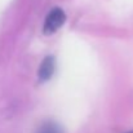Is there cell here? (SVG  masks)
<instances>
[{
  "mask_svg": "<svg viewBox=\"0 0 133 133\" xmlns=\"http://www.w3.org/2000/svg\"><path fill=\"white\" fill-rule=\"evenodd\" d=\"M66 21V14L61 8H53L48 14L43 25V32L45 35H52L54 34L57 30H59V27L63 25V22Z\"/></svg>",
  "mask_w": 133,
  "mask_h": 133,
  "instance_id": "obj_1",
  "label": "cell"
},
{
  "mask_svg": "<svg viewBox=\"0 0 133 133\" xmlns=\"http://www.w3.org/2000/svg\"><path fill=\"white\" fill-rule=\"evenodd\" d=\"M36 133H62V129L59 128L58 124L49 122V123H44V124L38 129Z\"/></svg>",
  "mask_w": 133,
  "mask_h": 133,
  "instance_id": "obj_3",
  "label": "cell"
},
{
  "mask_svg": "<svg viewBox=\"0 0 133 133\" xmlns=\"http://www.w3.org/2000/svg\"><path fill=\"white\" fill-rule=\"evenodd\" d=\"M54 66H56L54 57L53 56H46L43 59V62L40 63L39 72H38V78H39L40 82H46L52 78V75L54 72Z\"/></svg>",
  "mask_w": 133,
  "mask_h": 133,
  "instance_id": "obj_2",
  "label": "cell"
},
{
  "mask_svg": "<svg viewBox=\"0 0 133 133\" xmlns=\"http://www.w3.org/2000/svg\"><path fill=\"white\" fill-rule=\"evenodd\" d=\"M129 133H133V131H132V132H129Z\"/></svg>",
  "mask_w": 133,
  "mask_h": 133,
  "instance_id": "obj_4",
  "label": "cell"
}]
</instances>
